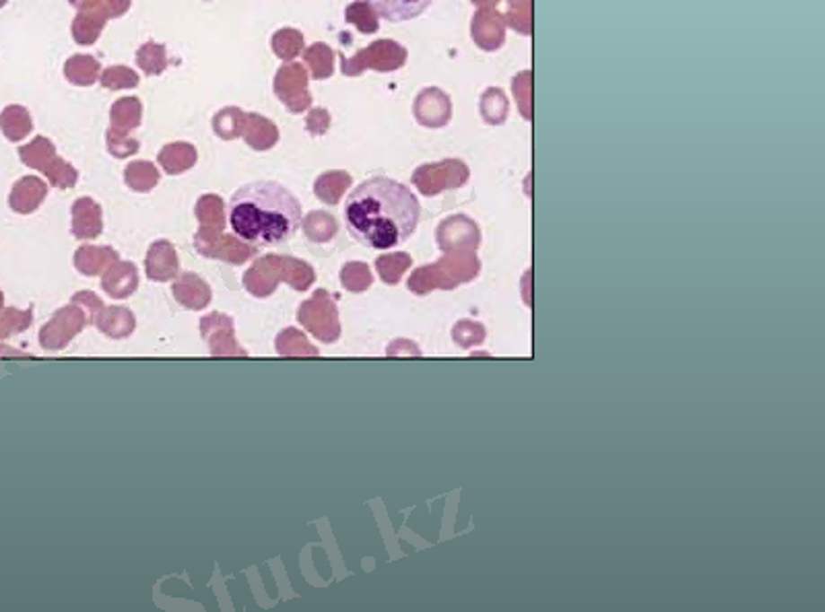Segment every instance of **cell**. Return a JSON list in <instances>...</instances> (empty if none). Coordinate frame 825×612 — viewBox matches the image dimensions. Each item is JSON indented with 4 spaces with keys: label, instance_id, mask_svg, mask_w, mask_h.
<instances>
[{
    "label": "cell",
    "instance_id": "6da1fadb",
    "mask_svg": "<svg viewBox=\"0 0 825 612\" xmlns=\"http://www.w3.org/2000/svg\"><path fill=\"white\" fill-rule=\"evenodd\" d=\"M345 225L353 240L372 249H391L405 243L421 219L415 194L397 179H365L345 200Z\"/></svg>",
    "mask_w": 825,
    "mask_h": 612
},
{
    "label": "cell",
    "instance_id": "7a4b0ae2",
    "mask_svg": "<svg viewBox=\"0 0 825 612\" xmlns=\"http://www.w3.org/2000/svg\"><path fill=\"white\" fill-rule=\"evenodd\" d=\"M302 219L303 211L295 194L273 179L244 184L227 205V221L235 238L259 248L289 241Z\"/></svg>",
    "mask_w": 825,
    "mask_h": 612
},
{
    "label": "cell",
    "instance_id": "3957f363",
    "mask_svg": "<svg viewBox=\"0 0 825 612\" xmlns=\"http://www.w3.org/2000/svg\"><path fill=\"white\" fill-rule=\"evenodd\" d=\"M365 3L391 23H407L421 17L434 0H365Z\"/></svg>",
    "mask_w": 825,
    "mask_h": 612
},
{
    "label": "cell",
    "instance_id": "277c9868",
    "mask_svg": "<svg viewBox=\"0 0 825 612\" xmlns=\"http://www.w3.org/2000/svg\"><path fill=\"white\" fill-rule=\"evenodd\" d=\"M0 305H3V293H0Z\"/></svg>",
    "mask_w": 825,
    "mask_h": 612
}]
</instances>
